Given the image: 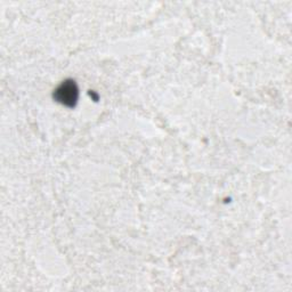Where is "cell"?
<instances>
[{
  "label": "cell",
  "instance_id": "obj_1",
  "mask_svg": "<svg viewBox=\"0 0 292 292\" xmlns=\"http://www.w3.org/2000/svg\"><path fill=\"white\" fill-rule=\"evenodd\" d=\"M57 91L60 95V99L63 101L65 104L74 103L77 99V89L74 87V84H65Z\"/></svg>",
  "mask_w": 292,
  "mask_h": 292
}]
</instances>
